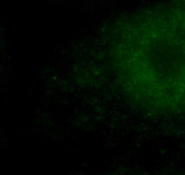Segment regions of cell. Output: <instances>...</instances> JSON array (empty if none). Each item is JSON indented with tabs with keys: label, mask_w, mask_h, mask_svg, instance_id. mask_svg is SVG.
Listing matches in <instances>:
<instances>
[{
	"label": "cell",
	"mask_w": 185,
	"mask_h": 175,
	"mask_svg": "<svg viewBox=\"0 0 185 175\" xmlns=\"http://www.w3.org/2000/svg\"><path fill=\"white\" fill-rule=\"evenodd\" d=\"M123 58L135 87L154 89L172 108H185V27L164 36L144 37Z\"/></svg>",
	"instance_id": "cell-1"
}]
</instances>
